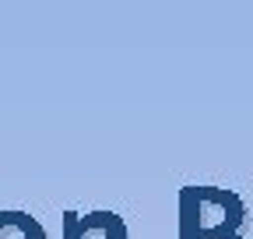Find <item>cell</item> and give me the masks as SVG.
Wrapping results in <instances>:
<instances>
[{
	"instance_id": "cell-1",
	"label": "cell",
	"mask_w": 253,
	"mask_h": 239,
	"mask_svg": "<svg viewBox=\"0 0 253 239\" xmlns=\"http://www.w3.org/2000/svg\"><path fill=\"white\" fill-rule=\"evenodd\" d=\"M246 207L232 190L186 187L179 194V239H243Z\"/></svg>"
},
{
	"instance_id": "cell-2",
	"label": "cell",
	"mask_w": 253,
	"mask_h": 239,
	"mask_svg": "<svg viewBox=\"0 0 253 239\" xmlns=\"http://www.w3.org/2000/svg\"><path fill=\"white\" fill-rule=\"evenodd\" d=\"M0 239H46V229L25 211H0Z\"/></svg>"
}]
</instances>
